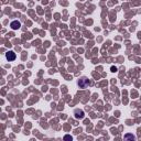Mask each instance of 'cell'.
Segmentation results:
<instances>
[{
	"label": "cell",
	"instance_id": "277c9868",
	"mask_svg": "<svg viewBox=\"0 0 141 141\" xmlns=\"http://www.w3.org/2000/svg\"><path fill=\"white\" fill-rule=\"evenodd\" d=\"M84 117V111L83 110H75V118H77V119H82Z\"/></svg>",
	"mask_w": 141,
	"mask_h": 141
},
{
	"label": "cell",
	"instance_id": "8992f818",
	"mask_svg": "<svg viewBox=\"0 0 141 141\" xmlns=\"http://www.w3.org/2000/svg\"><path fill=\"white\" fill-rule=\"evenodd\" d=\"M64 139H65V140H67V139H72V137H69V136H65V137H64Z\"/></svg>",
	"mask_w": 141,
	"mask_h": 141
},
{
	"label": "cell",
	"instance_id": "3957f363",
	"mask_svg": "<svg viewBox=\"0 0 141 141\" xmlns=\"http://www.w3.org/2000/svg\"><path fill=\"white\" fill-rule=\"evenodd\" d=\"M10 26L12 28V30H18V29H20V26H21V23H20V21H18V20H15V21L11 22Z\"/></svg>",
	"mask_w": 141,
	"mask_h": 141
},
{
	"label": "cell",
	"instance_id": "7a4b0ae2",
	"mask_svg": "<svg viewBox=\"0 0 141 141\" xmlns=\"http://www.w3.org/2000/svg\"><path fill=\"white\" fill-rule=\"evenodd\" d=\"M6 58H7L8 61H15L17 56H16V53L13 51H9V52L6 53Z\"/></svg>",
	"mask_w": 141,
	"mask_h": 141
},
{
	"label": "cell",
	"instance_id": "6da1fadb",
	"mask_svg": "<svg viewBox=\"0 0 141 141\" xmlns=\"http://www.w3.org/2000/svg\"><path fill=\"white\" fill-rule=\"evenodd\" d=\"M78 86H79V88H86L88 86V79L86 77H82L78 80Z\"/></svg>",
	"mask_w": 141,
	"mask_h": 141
},
{
	"label": "cell",
	"instance_id": "5b68a950",
	"mask_svg": "<svg viewBox=\"0 0 141 141\" xmlns=\"http://www.w3.org/2000/svg\"><path fill=\"white\" fill-rule=\"evenodd\" d=\"M125 138H126V139H131V140H135V139H136V137H135V136H131V135H126Z\"/></svg>",
	"mask_w": 141,
	"mask_h": 141
}]
</instances>
